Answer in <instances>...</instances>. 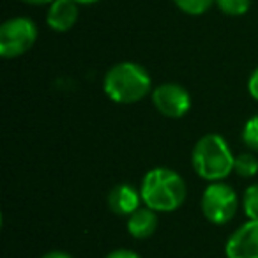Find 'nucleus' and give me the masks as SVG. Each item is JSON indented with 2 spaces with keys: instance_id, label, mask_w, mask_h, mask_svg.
<instances>
[{
  "instance_id": "f257e3e1",
  "label": "nucleus",
  "mask_w": 258,
  "mask_h": 258,
  "mask_svg": "<svg viewBox=\"0 0 258 258\" xmlns=\"http://www.w3.org/2000/svg\"><path fill=\"white\" fill-rule=\"evenodd\" d=\"M140 193L145 207L156 212H172L186 200V182L175 170L158 166L144 175Z\"/></svg>"
},
{
  "instance_id": "f03ea898",
  "label": "nucleus",
  "mask_w": 258,
  "mask_h": 258,
  "mask_svg": "<svg viewBox=\"0 0 258 258\" xmlns=\"http://www.w3.org/2000/svg\"><path fill=\"white\" fill-rule=\"evenodd\" d=\"M103 89L113 103L133 104L151 92L152 80L144 66L137 62H118L106 71Z\"/></svg>"
},
{
  "instance_id": "7ed1b4c3",
  "label": "nucleus",
  "mask_w": 258,
  "mask_h": 258,
  "mask_svg": "<svg viewBox=\"0 0 258 258\" xmlns=\"http://www.w3.org/2000/svg\"><path fill=\"white\" fill-rule=\"evenodd\" d=\"M191 163L198 177L209 182H221L233 172L235 156L223 137L205 135L193 147Z\"/></svg>"
},
{
  "instance_id": "20e7f679",
  "label": "nucleus",
  "mask_w": 258,
  "mask_h": 258,
  "mask_svg": "<svg viewBox=\"0 0 258 258\" xmlns=\"http://www.w3.org/2000/svg\"><path fill=\"white\" fill-rule=\"evenodd\" d=\"M37 41V27L30 18L15 16L0 25V55L16 58L27 53Z\"/></svg>"
},
{
  "instance_id": "39448f33",
  "label": "nucleus",
  "mask_w": 258,
  "mask_h": 258,
  "mask_svg": "<svg viewBox=\"0 0 258 258\" xmlns=\"http://www.w3.org/2000/svg\"><path fill=\"white\" fill-rule=\"evenodd\" d=\"M202 212L214 225H226L232 221L239 209V197L235 189L225 182H211L202 195Z\"/></svg>"
},
{
  "instance_id": "423d86ee",
  "label": "nucleus",
  "mask_w": 258,
  "mask_h": 258,
  "mask_svg": "<svg viewBox=\"0 0 258 258\" xmlns=\"http://www.w3.org/2000/svg\"><path fill=\"white\" fill-rule=\"evenodd\" d=\"M152 104L168 118H180L189 111L191 96L179 83H161L152 90Z\"/></svg>"
},
{
  "instance_id": "0eeeda50",
  "label": "nucleus",
  "mask_w": 258,
  "mask_h": 258,
  "mask_svg": "<svg viewBox=\"0 0 258 258\" xmlns=\"http://www.w3.org/2000/svg\"><path fill=\"white\" fill-rule=\"evenodd\" d=\"M226 258H258V219H247L228 237Z\"/></svg>"
},
{
  "instance_id": "6e6552de",
  "label": "nucleus",
  "mask_w": 258,
  "mask_h": 258,
  "mask_svg": "<svg viewBox=\"0 0 258 258\" xmlns=\"http://www.w3.org/2000/svg\"><path fill=\"white\" fill-rule=\"evenodd\" d=\"M75 0H53L46 13V23L55 32H68L75 27L80 9Z\"/></svg>"
},
{
  "instance_id": "1a4fd4ad",
  "label": "nucleus",
  "mask_w": 258,
  "mask_h": 258,
  "mask_svg": "<svg viewBox=\"0 0 258 258\" xmlns=\"http://www.w3.org/2000/svg\"><path fill=\"white\" fill-rule=\"evenodd\" d=\"M142 193L131 184H118L108 193V207L117 216H131L140 209Z\"/></svg>"
},
{
  "instance_id": "9d476101",
  "label": "nucleus",
  "mask_w": 258,
  "mask_h": 258,
  "mask_svg": "<svg viewBox=\"0 0 258 258\" xmlns=\"http://www.w3.org/2000/svg\"><path fill=\"white\" fill-rule=\"evenodd\" d=\"M158 228V214L149 207H140L127 216V232L135 239H147Z\"/></svg>"
},
{
  "instance_id": "9b49d317",
  "label": "nucleus",
  "mask_w": 258,
  "mask_h": 258,
  "mask_svg": "<svg viewBox=\"0 0 258 258\" xmlns=\"http://www.w3.org/2000/svg\"><path fill=\"white\" fill-rule=\"evenodd\" d=\"M233 172H237L240 177H254L258 173V159L249 152L235 156V163H233Z\"/></svg>"
},
{
  "instance_id": "f8f14e48",
  "label": "nucleus",
  "mask_w": 258,
  "mask_h": 258,
  "mask_svg": "<svg viewBox=\"0 0 258 258\" xmlns=\"http://www.w3.org/2000/svg\"><path fill=\"white\" fill-rule=\"evenodd\" d=\"M173 2L180 11L189 16L205 15L212 8V4H216V0H173Z\"/></svg>"
},
{
  "instance_id": "ddd939ff",
  "label": "nucleus",
  "mask_w": 258,
  "mask_h": 258,
  "mask_svg": "<svg viewBox=\"0 0 258 258\" xmlns=\"http://www.w3.org/2000/svg\"><path fill=\"white\" fill-rule=\"evenodd\" d=\"M216 6L226 16H242L249 11L251 0H216Z\"/></svg>"
},
{
  "instance_id": "4468645a",
  "label": "nucleus",
  "mask_w": 258,
  "mask_h": 258,
  "mask_svg": "<svg viewBox=\"0 0 258 258\" xmlns=\"http://www.w3.org/2000/svg\"><path fill=\"white\" fill-rule=\"evenodd\" d=\"M242 209L247 219H258V184H253L244 191Z\"/></svg>"
},
{
  "instance_id": "2eb2a0df",
  "label": "nucleus",
  "mask_w": 258,
  "mask_h": 258,
  "mask_svg": "<svg viewBox=\"0 0 258 258\" xmlns=\"http://www.w3.org/2000/svg\"><path fill=\"white\" fill-rule=\"evenodd\" d=\"M242 142L253 151H258V115L247 118L242 129Z\"/></svg>"
},
{
  "instance_id": "dca6fc26",
  "label": "nucleus",
  "mask_w": 258,
  "mask_h": 258,
  "mask_svg": "<svg viewBox=\"0 0 258 258\" xmlns=\"http://www.w3.org/2000/svg\"><path fill=\"white\" fill-rule=\"evenodd\" d=\"M247 92L254 101H258V68L251 73L249 80H247Z\"/></svg>"
},
{
  "instance_id": "f3484780",
  "label": "nucleus",
  "mask_w": 258,
  "mask_h": 258,
  "mask_svg": "<svg viewBox=\"0 0 258 258\" xmlns=\"http://www.w3.org/2000/svg\"><path fill=\"white\" fill-rule=\"evenodd\" d=\"M104 258H142V256L131 249H115L111 253H108Z\"/></svg>"
},
{
  "instance_id": "a211bd4d",
  "label": "nucleus",
  "mask_w": 258,
  "mask_h": 258,
  "mask_svg": "<svg viewBox=\"0 0 258 258\" xmlns=\"http://www.w3.org/2000/svg\"><path fill=\"white\" fill-rule=\"evenodd\" d=\"M43 258H73V256L69 253H66V251H50Z\"/></svg>"
},
{
  "instance_id": "6ab92c4d",
  "label": "nucleus",
  "mask_w": 258,
  "mask_h": 258,
  "mask_svg": "<svg viewBox=\"0 0 258 258\" xmlns=\"http://www.w3.org/2000/svg\"><path fill=\"white\" fill-rule=\"evenodd\" d=\"M22 2L29 6H46V4H51L53 0H22Z\"/></svg>"
},
{
  "instance_id": "aec40b11",
  "label": "nucleus",
  "mask_w": 258,
  "mask_h": 258,
  "mask_svg": "<svg viewBox=\"0 0 258 258\" xmlns=\"http://www.w3.org/2000/svg\"><path fill=\"white\" fill-rule=\"evenodd\" d=\"M75 2H78L80 6H92V4H97V2H101V0H75Z\"/></svg>"
}]
</instances>
